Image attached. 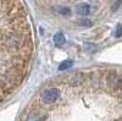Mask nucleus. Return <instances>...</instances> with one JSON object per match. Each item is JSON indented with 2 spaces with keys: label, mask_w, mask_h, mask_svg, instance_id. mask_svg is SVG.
Returning a JSON list of instances; mask_svg holds the SVG:
<instances>
[{
  "label": "nucleus",
  "mask_w": 122,
  "mask_h": 121,
  "mask_svg": "<svg viewBox=\"0 0 122 121\" xmlns=\"http://www.w3.org/2000/svg\"><path fill=\"white\" fill-rule=\"evenodd\" d=\"M61 97V90L59 88H49V89H45L44 92L42 93V102L44 104H54L56 103L59 98Z\"/></svg>",
  "instance_id": "obj_1"
},
{
  "label": "nucleus",
  "mask_w": 122,
  "mask_h": 121,
  "mask_svg": "<svg viewBox=\"0 0 122 121\" xmlns=\"http://www.w3.org/2000/svg\"><path fill=\"white\" fill-rule=\"evenodd\" d=\"M106 84L111 89H118L122 87V77L116 74H110L106 76Z\"/></svg>",
  "instance_id": "obj_2"
},
{
  "label": "nucleus",
  "mask_w": 122,
  "mask_h": 121,
  "mask_svg": "<svg viewBox=\"0 0 122 121\" xmlns=\"http://www.w3.org/2000/svg\"><path fill=\"white\" fill-rule=\"evenodd\" d=\"M76 12L81 16H87L90 14V5L86 4V3H82V4H79L77 5L76 7Z\"/></svg>",
  "instance_id": "obj_3"
},
{
  "label": "nucleus",
  "mask_w": 122,
  "mask_h": 121,
  "mask_svg": "<svg viewBox=\"0 0 122 121\" xmlns=\"http://www.w3.org/2000/svg\"><path fill=\"white\" fill-rule=\"evenodd\" d=\"M48 116L46 114L43 113H38V114H32L29 116V121H46Z\"/></svg>",
  "instance_id": "obj_4"
},
{
  "label": "nucleus",
  "mask_w": 122,
  "mask_h": 121,
  "mask_svg": "<svg viewBox=\"0 0 122 121\" xmlns=\"http://www.w3.org/2000/svg\"><path fill=\"white\" fill-rule=\"evenodd\" d=\"M65 42H66V39H65V36H64L62 33L55 34V37H54V43H55L56 45H64Z\"/></svg>",
  "instance_id": "obj_5"
},
{
  "label": "nucleus",
  "mask_w": 122,
  "mask_h": 121,
  "mask_svg": "<svg viewBox=\"0 0 122 121\" xmlns=\"http://www.w3.org/2000/svg\"><path fill=\"white\" fill-rule=\"evenodd\" d=\"M71 65H72V61H71V60H65V61H62V63L60 64L59 70H60V71H64V70L71 67Z\"/></svg>",
  "instance_id": "obj_6"
},
{
  "label": "nucleus",
  "mask_w": 122,
  "mask_h": 121,
  "mask_svg": "<svg viewBox=\"0 0 122 121\" xmlns=\"http://www.w3.org/2000/svg\"><path fill=\"white\" fill-rule=\"evenodd\" d=\"M57 11H59V14H61V15L67 16V15H70L71 10H70L68 7H60V9H57Z\"/></svg>",
  "instance_id": "obj_7"
},
{
  "label": "nucleus",
  "mask_w": 122,
  "mask_h": 121,
  "mask_svg": "<svg viewBox=\"0 0 122 121\" xmlns=\"http://www.w3.org/2000/svg\"><path fill=\"white\" fill-rule=\"evenodd\" d=\"M79 25L84 26V27H89V26H92V22L88 21V20H83V21H79Z\"/></svg>",
  "instance_id": "obj_8"
},
{
  "label": "nucleus",
  "mask_w": 122,
  "mask_h": 121,
  "mask_svg": "<svg viewBox=\"0 0 122 121\" xmlns=\"http://www.w3.org/2000/svg\"><path fill=\"white\" fill-rule=\"evenodd\" d=\"M115 36H116V37H121V36H122V26H121V25L117 26V29H116Z\"/></svg>",
  "instance_id": "obj_9"
}]
</instances>
